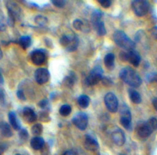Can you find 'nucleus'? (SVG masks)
<instances>
[{
  "label": "nucleus",
  "instance_id": "f257e3e1",
  "mask_svg": "<svg viewBox=\"0 0 157 155\" xmlns=\"http://www.w3.org/2000/svg\"><path fill=\"white\" fill-rule=\"evenodd\" d=\"M120 77L124 83L132 87H139L142 84L141 77L130 67L123 68L120 72Z\"/></svg>",
  "mask_w": 157,
  "mask_h": 155
},
{
  "label": "nucleus",
  "instance_id": "f03ea898",
  "mask_svg": "<svg viewBox=\"0 0 157 155\" xmlns=\"http://www.w3.org/2000/svg\"><path fill=\"white\" fill-rule=\"evenodd\" d=\"M113 40L118 46H120L126 51L133 50L136 45L135 42L122 30H117L113 34Z\"/></svg>",
  "mask_w": 157,
  "mask_h": 155
},
{
  "label": "nucleus",
  "instance_id": "7ed1b4c3",
  "mask_svg": "<svg viewBox=\"0 0 157 155\" xmlns=\"http://www.w3.org/2000/svg\"><path fill=\"white\" fill-rule=\"evenodd\" d=\"M157 130V119L150 118L146 122L140 124L136 128L137 135L142 139L149 137L152 132Z\"/></svg>",
  "mask_w": 157,
  "mask_h": 155
},
{
  "label": "nucleus",
  "instance_id": "20e7f679",
  "mask_svg": "<svg viewBox=\"0 0 157 155\" xmlns=\"http://www.w3.org/2000/svg\"><path fill=\"white\" fill-rule=\"evenodd\" d=\"M132 9L133 13L139 17L146 16L149 10V3L144 0H134L132 2Z\"/></svg>",
  "mask_w": 157,
  "mask_h": 155
},
{
  "label": "nucleus",
  "instance_id": "39448f33",
  "mask_svg": "<svg viewBox=\"0 0 157 155\" xmlns=\"http://www.w3.org/2000/svg\"><path fill=\"white\" fill-rule=\"evenodd\" d=\"M120 59L123 61L129 62L132 66H136V67H137L141 62V57H140V54L134 50H131V51L121 52Z\"/></svg>",
  "mask_w": 157,
  "mask_h": 155
},
{
  "label": "nucleus",
  "instance_id": "423d86ee",
  "mask_svg": "<svg viewBox=\"0 0 157 155\" xmlns=\"http://www.w3.org/2000/svg\"><path fill=\"white\" fill-rule=\"evenodd\" d=\"M103 79V70L100 66H96L88 77L86 78V83L89 86H94Z\"/></svg>",
  "mask_w": 157,
  "mask_h": 155
},
{
  "label": "nucleus",
  "instance_id": "0eeeda50",
  "mask_svg": "<svg viewBox=\"0 0 157 155\" xmlns=\"http://www.w3.org/2000/svg\"><path fill=\"white\" fill-rule=\"evenodd\" d=\"M104 102L109 111L111 113H116L117 111L119 108V101L114 93L109 92L105 94L104 97Z\"/></svg>",
  "mask_w": 157,
  "mask_h": 155
},
{
  "label": "nucleus",
  "instance_id": "6e6552de",
  "mask_svg": "<svg viewBox=\"0 0 157 155\" xmlns=\"http://www.w3.org/2000/svg\"><path fill=\"white\" fill-rule=\"evenodd\" d=\"M72 123L80 130H85L88 126V117L85 113H78L72 118Z\"/></svg>",
  "mask_w": 157,
  "mask_h": 155
},
{
  "label": "nucleus",
  "instance_id": "1a4fd4ad",
  "mask_svg": "<svg viewBox=\"0 0 157 155\" xmlns=\"http://www.w3.org/2000/svg\"><path fill=\"white\" fill-rule=\"evenodd\" d=\"M6 8L8 10L9 16H11L15 20H20L22 16V10L14 2H6Z\"/></svg>",
  "mask_w": 157,
  "mask_h": 155
},
{
  "label": "nucleus",
  "instance_id": "9d476101",
  "mask_svg": "<svg viewBox=\"0 0 157 155\" xmlns=\"http://www.w3.org/2000/svg\"><path fill=\"white\" fill-rule=\"evenodd\" d=\"M50 77L49 70L45 68H39L35 72V79L39 84L42 85L47 83Z\"/></svg>",
  "mask_w": 157,
  "mask_h": 155
},
{
  "label": "nucleus",
  "instance_id": "9b49d317",
  "mask_svg": "<svg viewBox=\"0 0 157 155\" xmlns=\"http://www.w3.org/2000/svg\"><path fill=\"white\" fill-rule=\"evenodd\" d=\"M33 63L36 66H41L45 63L46 60V56L44 51L41 50H36L30 54Z\"/></svg>",
  "mask_w": 157,
  "mask_h": 155
},
{
  "label": "nucleus",
  "instance_id": "f8f14e48",
  "mask_svg": "<svg viewBox=\"0 0 157 155\" xmlns=\"http://www.w3.org/2000/svg\"><path fill=\"white\" fill-rule=\"evenodd\" d=\"M112 140L113 143L117 146H123L126 142V136L125 133L121 129L116 128L114 131L112 133Z\"/></svg>",
  "mask_w": 157,
  "mask_h": 155
},
{
  "label": "nucleus",
  "instance_id": "ddd939ff",
  "mask_svg": "<svg viewBox=\"0 0 157 155\" xmlns=\"http://www.w3.org/2000/svg\"><path fill=\"white\" fill-rule=\"evenodd\" d=\"M84 147L89 151L96 152L99 149V145L97 141L93 137L87 135L86 136L85 142H84Z\"/></svg>",
  "mask_w": 157,
  "mask_h": 155
},
{
  "label": "nucleus",
  "instance_id": "4468645a",
  "mask_svg": "<svg viewBox=\"0 0 157 155\" xmlns=\"http://www.w3.org/2000/svg\"><path fill=\"white\" fill-rule=\"evenodd\" d=\"M22 117H23L24 120L28 124H32V123L36 122L37 120V116H36V113L33 109L29 108V107H25L22 111Z\"/></svg>",
  "mask_w": 157,
  "mask_h": 155
},
{
  "label": "nucleus",
  "instance_id": "2eb2a0df",
  "mask_svg": "<svg viewBox=\"0 0 157 155\" xmlns=\"http://www.w3.org/2000/svg\"><path fill=\"white\" fill-rule=\"evenodd\" d=\"M30 144H31V147H33L34 150H41L45 145L44 139L40 137H34L31 140V141H30Z\"/></svg>",
  "mask_w": 157,
  "mask_h": 155
},
{
  "label": "nucleus",
  "instance_id": "dca6fc26",
  "mask_svg": "<svg viewBox=\"0 0 157 155\" xmlns=\"http://www.w3.org/2000/svg\"><path fill=\"white\" fill-rule=\"evenodd\" d=\"M9 121H10V124L13 127V129L15 130H20L21 129V124L19 123V120H18L17 117L15 112L11 111L9 113Z\"/></svg>",
  "mask_w": 157,
  "mask_h": 155
},
{
  "label": "nucleus",
  "instance_id": "f3484780",
  "mask_svg": "<svg viewBox=\"0 0 157 155\" xmlns=\"http://www.w3.org/2000/svg\"><path fill=\"white\" fill-rule=\"evenodd\" d=\"M0 132L5 137H11L13 136V131L11 127L7 123L1 122L0 123Z\"/></svg>",
  "mask_w": 157,
  "mask_h": 155
},
{
  "label": "nucleus",
  "instance_id": "a211bd4d",
  "mask_svg": "<svg viewBox=\"0 0 157 155\" xmlns=\"http://www.w3.org/2000/svg\"><path fill=\"white\" fill-rule=\"evenodd\" d=\"M128 93H129V98L132 100V103H136V104H139V103H141V96H140L139 92H137L136 89H134L133 88H129V89H128Z\"/></svg>",
  "mask_w": 157,
  "mask_h": 155
},
{
  "label": "nucleus",
  "instance_id": "6ab92c4d",
  "mask_svg": "<svg viewBox=\"0 0 157 155\" xmlns=\"http://www.w3.org/2000/svg\"><path fill=\"white\" fill-rule=\"evenodd\" d=\"M104 63L107 69L113 70L115 66V55L113 54H108L104 58Z\"/></svg>",
  "mask_w": 157,
  "mask_h": 155
},
{
  "label": "nucleus",
  "instance_id": "aec40b11",
  "mask_svg": "<svg viewBox=\"0 0 157 155\" xmlns=\"http://www.w3.org/2000/svg\"><path fill=\"white\" fill-rule=\"evenodd\" d=\"M90 103V98L87 95H81L78 98V104L82 109H86L89 107Z\"/></svg>",
  "mask_w": 157,
  "mask_h": 155
},
{
  "label": "nucleus",
  "instance_id": "412c9836",
  "mask_svg": "<svg viewBox=\"0 0 157 155\" xmlns=\"http://www.w3.org/2000/svg\"><path fill=\"white\" fill-rule=\"evenodd\" d=\"M93 27H94L95 30L99 36H105L106 34V30H105V25H104V22L102 21L96 22V24L93 25Z\"/></svg>",
  "mask_w": 157,
  "mask_h": 155
},
{
  "label": "nucleus",
  "instance_id": "4be33fe9",
  "mask_svg": "<svg viewBox=\"0 0 157 155\" xmlns=\"http://www.w3.org/2000/svg\"><path fill=\"white\" fill-rule=\"evenodd\" d=\"M19 45L22 46V49H24V50H26L27 48H29V47L31 46L32 39H31V38H30V36H22V37L19 39Z\"/></svg>",
  "mask_w": 157,
  "mask_h": 155
},
{
  "label": "nucleus",
  "instance_id": "5701e85b",
  "mask_svg": "<svg viewBox=\"0 0 157 155\" xmlns=\"http://www.w3.org/2000/svg\"><path fill=\"white\" fill-rule=\"evenodd\" d=\"M120 124L125 129L130 130L132 129V117H120Z\"/></svg>",
  "mask_w": 157,
  "mask_h": 155
},
{
  "label": "nucleus",
  "instance_id": "b1692460",
  "mask_svg": "<svg viewBox=\"0 0 157 155\" xmlns=\"http://www.w3.org/2000/svg\"><path fill=\"white\" fill-rule=\"evenodd\" d=\"M102 16H103V14H102V13L100 10H98L93 12L91 16V22L93 23V25H94L96 22L101 21V18L102 17Z\"/></svg>",
  "mask_w": 157,
  "mask_h": 155
},
{
  "label": "nucleus",
  "instance_id": "393cba45",
  "mask_svg": "<svg viewBox=\"0 0 157 155\" xmlns=\"http://www.w3.org/2000/svg\"><path fill=\"white\" fill-rule=\"evenodd\" d=\"M78 39L76 36H73L72 37V40H71L70 44H69V46L66 48V50L69 52H73L75 50H76V49L78 48Z\"/></svg>",
  "mask_w": 157,
  "mask_h": 155
},
{
  "label": "nucleus",
  "instance_id": "a878e982",
  "mask_svg": "<svg viewBox=\"0 0 157 155\" xmlns=\"http://www.w3.org/2000/svg\"><path fill=\"white\" fill-rule=\"evenodd\" d=\"M43 127L41 124H36L32 127V133L36 137L41 135L43 133Z\"/></svg>",
  "mask_w": 157,
  "mask_h": 155
},
{
  "label": "nucleus",
  "instance_id": "bb28decb",
  "mask_svg": "<svg viewBox=\"0 0 157 155\" xmlns=\"http://www.w3.org/2000/svg\"><path fill=\"white\" fill-rule=\"evenodd\" d=\"M72 111V107L68 104H64L59 109V113L63 117H67L70 114Z\"/></svg>",
  "mask_w": 157,
  "mask_h": 155
},
{
  "label": "nucleus",
  "instance_id": "cd10ccee",
  "mask_svg": "<svg viewBox=\"0 0 157 155\" xmlns=\"http://www.w3.org/2000/svg\"><path fill=\"white\" fill-rule=\"evenodd\" d=\"M71 40H72V37H69V36H67V35H63L59 39V43L63 46L65 48H67L68 46L70 44Z\"/></svg>",
  "mask_w": 157,
  "mask_h": 155
},
{
  "label": "nucleus",
  "instance_id": "c85d7f7f",
  "mask_svg": "<svg viewBox=\"0 0 157 155\" xmlns=\"http://www.w3.org/2000/svg\"><path fill=\"white\" fill-rule=\"evenodd\" d=\"M6 21L3 12L0 10V32H3L6 30Z\"/></svg>",
  "mask_w": 157,
  "mask_h": 155
},
{
  "label": "nucleus",
  "instance_id": "c756f323",
  "mask_svg": "<svg viewBox=\"0 0 157 155\" xmlns=\"http://www.w3.org/2000/svg\"><path fill=\"white\" fill-rule=\"evenodd\" d=\"M35 22L37 23L39 26H44L48 22V19L43 16H37L35 18Z\"/></svg>",
  "mask_w": 157,
  "mask_h": 155
},
{
  "label": "nucleus",
  "instance_id": "7c9ffc66",
  "mask_svg": "<svg viewBox=\"0 0 157 155\" xmlns=\"http://www.w3.org/2000/svg\"><path fill=\"white\" fill-rule=\"evenodd\" d=\"M73 27L74 29H75L76 30H81V31H83V26L84 23L82 22V20L80 19H75L73 22Z\"/></svg>",
  "mask_w": 157,
  "mask_h": 155
},
{
  "label": "nucleus",
  "instance_id": "2f4dec72",
  "mask_svg": "<svg viewBox=\"0 0 157 155\" xmlns=\"http://www.w3.org/2000/svg\"><path fill=\"white\" fill-rule=\"evenodd\" d=\"M19 137H20V139L23 141H26V140L28 139L29 133L28 131H27L26 129H21L20 132H19Z\"/></svg>",
  "mask_w": 157,
  "mask_h": 155
},
{
  "label": "nucleus",
  "instance_id": "473e14b6",
  "mask_svg": "<svg viewBox=\"0 0 157 155\" xmlns=\"http://www.w3.org/2000/svg\"><path fill=\"white\" fill-rule=\"evenodd\" d=\"M52 3L56 7L58 8H63L66 6V2L63 1V0H55V1H52Z\"/></svg>",
  "mask_w": 157,
  "mask_h": 155
},
{
  "label": "nucleus",
  "instance_id": "72a5a7b5",
  "mask_svg": "<svg viewBox=\"0 0 157 155\" xmlns=\"http://www.w3.org/2000/svg\"><path fill=\"white\" fill-rule=\"evenodd\" d=\"M98 2H99L103 8L105 9L111 6L112 4V1H110V0H99V1H98Z\"/></svg>",
  "mask_w": 157,
  "mask_h": 155
},
{
  "label": "nucleus",
  "instance_id": "f704fd0d",
  "mask_svg": "<svg viewBox=\"0 0 157 155\" xmlns=\"http://www.w3.org/2000/svg\"><path fill=\"white\" fill-rule=\"evenodd\" d=\"M0 105H6V95L5 92L2 89H0Z\"/></svg>",
  "mask_w": 157,
  "mask_h": 155
},
{
  "label": "nucleus",
  "instance_id": "c9c22d12",
  "mask_svg": "<svg viewBox=\"0 0 157 155\" xmlns=\"http://www.w3.org/2000/svg\"><path fill=\"white\" fill-rule=\"evenodd\" d=\"M147 79L149 82L157 81V74H150L147 76Z\"/></svg>",
  "mask_w": 157,
  "mask_h": 155
},
{
  "label": "nucleus",
  "instance_id": "e433bc0d",
  "mask_svg": "<svg viewBox=\"0 0 157 155\" xmlns=\"http://www.w3.org/2000/svg\"><path fill=\"white\" fill-rule=\"evenodd\" d=\"M16 95H17V97H19V100H25V94H24L23 91L21 90V89H19V90L17 91V93H16Z\"/></svg>",
  "mask_w": 157,
  "mask_h": 155
},
{
  "label": "nucleus",
  "instance_id": "4c0bfd02",
  "mask_svg": "<svg viewBox=\"0 0 157 155\" xmlns=\"http://www.w3.org/2000/svg\"><path fill=\"white\" fill-rule=\"evenodd\" d=\"M47 105H48L47 100H43L42 101H40L39 103V107H40L41 108H45L46 107H47Z\"/></svg>",
  "mask_w": 157,
  "mask_h": 155
},
{
  "label": "nucleus",
  "instance_id": "58836bf2",
  "mask_svg": "<svg viewBox=\"0 0 157 155\" xmlns=\"http://www.w3.org/2000/svg\"><path fill=\"white\" fill-rule=\"evenodd\" d=\"M152 105H153L154 108H155V110L157 111V97L154 98L153 100H152Z\"/></svg>",
  "mask_w": 157,
  "mask_h": 155
},
{
  "label": "nucleus",
  "instance_id": "ea45409f",
  "mask_svg": "<svg viewBox=\"0 0 157 155\" xmlns=\"http://www.w3.org/2000/svg\"><path fill=\"white\" fill-rule=\"evenodd\" d=\"M152 33L153 35V36H155V38H157V27H154L152 30Z\"/></svg>",
  "mask_w": 157,
  "mask_h": 155
},
{
  "label": "nucleus",
  "instance_id": "a19ab883",
  "mask_svg": "<svg viewBox=\"0 0 157 155\" xmlns=\"http://www.w3.org/2000/svg\"><path fill=\"white\" fill-rule=\"evenodd\" d=\"M64 155H76V154H75V152L72 151V150H68V151H66V153H64Z\"/></svg>",
  "mask_w": 157,
  "mask_h": 155
},
{
  "label": "nucleus",
  "instance_id": "79ce46f5",
  "mask_svg": "<svg viewBox=\"0 0 157 155\" xmlns=\"http://www.w3.org/2000/svg\"><path fill=\"white\" fill-rule=\"evenodd\" d=\"M4 83L3 77H2V74H1V71H0V84H2Z\"/></svg>",
  "mask_w": 157,
  "mask_h": 155
},
{
  "label": "nucleus",
  "instance_id": "37998d69",
  "mask_svg": "<svg viewBox=\"0 0 157 155\" xmlns=\"http://www.w3.org/2000/svg\"><path fill=\"white\" fill-rule=\"evenodd\" d=\"M2 58V50H1V48H0V60Z\"/></svg>",
  "mask_w": 157,
  "mask_h": 155
},
{
  "label": "nucleus",
  "instance_id": "c03bdc74",
  "mask_svg": "<svg viewBox=\"0 0 157 155\" xmlns=\"http://www.w3.org/2000/svg\"><path fill=\"white\" fill-rule=\"evenodd\" d=\"M120 155H126V154H124V153H120Z\"/></svg>",
  "mask_w": 157,
  "mask_h": 155
},
{
  "label": "nucleus",
  "instance_id": "a18cd8bd",
  "mask_svg": "<svg viewBox=\"0 0 157 155\" xmlns=\"http://www.w3.org/2000/svg\"><path fill=\"white\" fill-rule=\"evenodd\" d=\"M16 155H20V154H16Z\"/></svg>",
  "mask_w": 157,
  "mask_h": 155
},
{
  "label": "nucleus",
  "instance_id": "49530a36",
  "mask_svg": "<svg viewBox=\"0 0 157 155\" xmlns=\"http://www.w3.org/2000/svg\"><path fill=\"white\" fill-rule=\"evenodd\" d=\"M0 155H1V153H0Z\"/></svg>",
  "mask_w": 157,
  "mask_h": 155
}]
</instances>
